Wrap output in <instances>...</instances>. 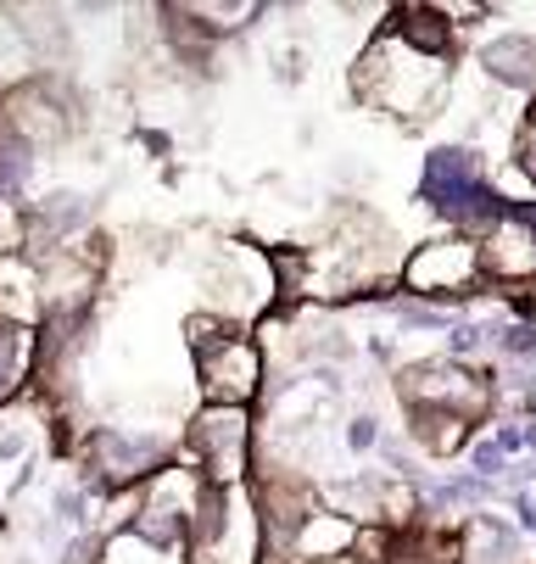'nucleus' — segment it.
Returning a JSON list of instances; mask_svg holds the SVG:
<instances>
[{
	"label": "nucleus",
	"instance_id": "nucleus-1",
	"mask_svg": "<svg viewBox=\"0 0 536 564\" xmlns=\"http://www.w3.org/2000/svg\"><path fill=\"white\" fill-rule=\"evenodd\" d=\"M441 62H447V56H425V51L403 45V40L386 29V34L363 51V62H358V73H352V90H358L369 107H386V112H397V118H425V112L441 101V90H447V67H441Z\"/></svg>",
	"mask_w": 536,
	"mask_h": 564
},
{
	"label": "nucleus",
	"instance_id": "nucleus-2",
	"mask_svg": "<svg viewBox=\"0 0 536 564\" xmlns=\"http://www.w3.org/2000/svg\"><path fill=\"white\" fill-rule=\"evenodd\" d=\"M419 202L436 207V213L452 218V224H497V218L508 213V202L492 196V185H486L481 151H470V145H441V151H430L425 180H419Z\"/></svg>",
	"mask_w": 536,
	"mask_h": 564
},
{
	"label": "nucleus",
	"instance_id": "nucleus-3",
	"mask_svg": "<svg viewBox=\"0 0 536 564\" xmlns=\"http://www.w3.org/2000/svg\"><path fill=\"white\" fill-rule=\"evenodd\" d=\"M190 347L201 364V386L212 409H247L263 386V352L241 330L218 325V318H190Z\"/></svg>",
	"mask_w": 536,
	"mask_h": 564
},
{
	"label": "nucleus",
	"instance_id": "nucleus-4",
	"mask_svg": "<svg viewBox=\"0 0 536 564\" xmlns=\"http://www.w3.org/2000/svg\"><path fill=\"white\" fill-rule=\"evenodd\" d=\"M397 391L408 397V409H414V414L430 409V414H458V420H470V425L492 409V386H486L475 369H464L458 358L403 369V375H397Z\"/></svg>",
	"mask_w": 536,
	"mask_h": 564
},
{
	"label": "nucleus",
	"instance_id": "nucleus-5",
	"mask_svg": "<svg viewBox=\"0 0 536 564\" xmlns=\"http://www.w3.org/2000/svg\"><path fill=\"white\" fill-rule=\"evenodd\" d=\"M481 280V247L475 240H425L403 263V285L414 296H470Z\"/></svg>",
	"mask_w": 536,
	"mask_h": 564
},
{
	"label": "nucleus",
	"instance_id": "nucleus-6",
	"mask_svg": "<svg viewBox=\"0 0 536 564\" xmlns=\"http://www.w3.org/2000/svg\"><path fill=\"white\" fill-rule=\"evenodd\" d=\"M190 442H196L207 475L223 487V480H241V475H247V458H252V420H247V409H207V414L196 420Z\"/></svg>",
	"mask_w": 536,
	"mask_h": 564
},
{
	"label": "nucleus",
	"instance_id": "nucleus-7",
	"mask_svg": "<svg viewBox=\"0 0 536 564\" xmlns=\"http://www.w3.org/2000/svg\"><path fill=\"white\" fill-rule=\"evenodd\" d=\"M481 274L503 280V285H525L536 280V218L530 213H503L481 247Z\"/></svg>",
	"mask_w": 536,
	"mask_h": 564
},
{
	"label": "nucleus",
	"instance_id": "nucleus-8",
	"mask_svg": "<svg viewBox=\"0 0 536 564\" xmlns=\"http://www.w3.org/2000/svg\"><path fill=\"white\" fill-rule=\"evenodd\" d=\"M163 458V442L157 436H123V431H101L96 436V464L112 475V480H134V475H151Z\"/></svg>",
	"mask_w": 536,
	"mask_h": 564
},
{
	"label": "nucleus",
	"instance_id": "nucleus-9",
	"mask_svg": "<svg viewBox=\"0 0 536 564\" xmlns=\"http://www.w3.org/2000/svg\"><path fill=\"white\" fill-rule=\"evenodd\" d=\"M481 62H486V73L497 78V85H508V90H530L536 85V40H525V34H497L481 51Z\"/></svg>",
	"mask_w": 536,
	"mask_h": 564
},
{
	"label": "nucleus",
	"instance_id": "nucleus-10",
	"mask_svg": "<svg viewBox=\"0 0 536 564\" xmlns=\"http://www.w3.org/2000/svg\"><path fill=\"white\" fill-rule=\"evenodd\" d=\"M347 547H358V525L347 514H308V525H302L296 536V553L302 558H341Z\"/></svg>",
	"mask_w": 536,
	"mask_h": 564
},
{
	"label": "nucleus",
	"instance_id": "nucleus-11",
	"mask_svg": "<svg viewBox=\"0 0 536 564\" xmlns=\"http://www.w3.org/2000/svg\"><path fill=\"white\" fill-rule=\"evenodd\" d=\"M464 542L458 536H436V531H419V536H392L386 558L380 564H458Z\"/></svg>",
	"mask_w": 536,
	"mask_h": 564
},
{
	"label": "nucleus",
	"instance_id": "nucleus-12",
	"mask_svg": "<svg viewBox=\"0 0 536 564\" xmlns=\"http://www.w3.org/2000/svg\"><path fill=\"white\" fill-rule=\"evenodd\" d=\"M403 45L425 51V56H447V23L430 12V7H403L397 12V29H392Z\"/></svg>",
	"mask_w": 536,
	"mask_h": 564
},
{
	"label": "nucleus",
	"instance_id": "nucleus-13",
	"mask_svg": "<svg viewBox=\"0 0 536 564\" xmlns=\"http://www.w3.org/2000/svg\"><path fill=\"white\" fill-rule=\"evenodd\" d=\"M85 196H45L34 213H29V229L40 235V240H62L67 229H79L85 224Z\"/></svg>",
	"mask_w": 536,
	"mask_h": 564
},
{
	"label": "nucleus",
	"instance_id": "nucleus-14",
	"mask_svg": "<svg viewBox=\"0 0 536 564\" xmlns=\"http://www.w3.org/2000/svg\"><path fill=\"white\" fill-rule=\"evenodd\" d=\"M179 553H185V547H163V542H145L140 531H123V536L107 542L101 564H185Z\"/></svg>",
	"mask_w": 536,
	"mask_h": 564
},
{
	"label": "nucleus",
	"instance_id": "nucleus-15",
	"mask_svg": "<svg viewBox=\"0 0 536 564\" xmlns=\"http://www.w3.org/2000/svg\"><path fill=\"white\" fill-rule=\"evenodd\" d=\"M414 436L430 447V453H458L470 442V420H458V414H430V409H419L414 414Z\"/></svg>",
	"mask_w": 536,
	"mask_h": 564
},
{
	"label": "nucleus",
	"instance_id": "nucleus-16",
	"mask_svg": "<svg viewBox=\"0 0 536 564\" xmlns=\"http://www.w3.org/2000/svg\"><path fill=\"white\" fill-rule=\"evenodd\" d=\"M258 12H263L258 0H229V7H218V0H212V7H185V18H207V29H212V34L241 29V23H252Z\"/></svg>",
	"mask_w": 536,
	"mask_h": 564
},
{
	"label": "nucleus",
	"instance_id": "nucleus-17",
	"mask_svg": "<svg viewBox=\"0 0 536 564\" xmlns=\"http://www.w3.org/2000/svg\"><path fill=\"white\" fill-rule=\"evenodd\" d=\"M23 364H29V336L12 330V325H0V397L23 380Z\"/></svg>",
	"mask_w": 536,
	"mask_h": 564
},
{
	"label": "nucleus",
	"instance_id": "nucleus-18",
	"mask_svg": "<svg viewBox=\"0 0 536 564\" xmlns=\"http://www.w3.org/2000/svg\"><path fill=\"white\" fill-rule=\"evenodd\" d=\"M475 542H481V553H492V564H503V558H514V531L497 520V514H481L475 520Z\"/></svg>",
	"mask_w": 536,
	"mask_h": 564
},
{
	"label": "nucleus",
	"instance_id": "nucleus-19",
	"mask_svg": "<svg viewBox=\"0 0 536 564\" xmlns=\"http://www.w3.org/2000/svg\"><path fill=\"white\" fill-rule=\"evenodd\" d=\"M514 156H519L525 180L536 185V107H530V112H525V123H519V151H514Z\"/></svg>",
	"mask_w": 536,
	"mask_h": 564
},
{
	"label": "nucleus",
	"instance_id": "nucleus-20",
	"mask_svg": "<svg viewBox=\"0 0 536 564\" xmlns=\"http://www.w3.org/2000/svg\"><path fill=\"white\" fill-rule=\"evenodd\" d=\"M503 469H508V453H503L497 442H481V447H475V475H481V480H497Z\"/></svg>",
	"mask_w": 536,
	"mask_h": 564
},
{
	"label": "nucleus",
	"instance_id": "nucleus-21",
	"mask_svg": "<svg viewBox=\"0 0 536 564\" xmlns=\"http://www.w3.org/2000/svg\"><path fill=\"white\" fill-rule=\"evenodd\" d=\"M481 336H486L481 325H452V330H447V352H452V358H470V352L481 347Z\"/></svg>",
	"mask_w": 536,
	"mask_h": 564
},
{
	"label": "nucleus",
	"instance_id": "nucleus-22",
	"mask_svg": "<svg viewBox=\"0 0 536 564\" xmlns=\"http://www.w3.org/2000/svg\"><path fill=\"white\" fill-rule=\"evenodd\" d=\"M503 352H536V325H508L503 330Z\"/></svg>",
	"mask_w": 536,
	"mask_h": 564
},
{
	"label": "nucleus",
	"instance_id": "nucleus-23",
	"mask_svg": "<svg viewBox=\"0 0 536 564\" xmlns=\"http://www.w3.org/2000/svg\"><path fill=\"white\" fill-rule=\"evenodd\" d=\"M403 325H414V330H441L447 318H441V313H430V307H403Z\"/></svg>",
	"mask_w": 536,
	"mask_h": 564
},
{
	"label": "nucleus",
	"instance_id": "nucleus-24",
	"mask_svg": "<svg viewBox=\"0 0 536 564\" xmlns=\"http://www.w3.org/2000/svg\"><path fill=\"white\" fill-rule=\"evenodd\" d=\"M374 436H380V431H374V420H369V414L347 425V442H352V447H374Z\"/></svg>",
	"mask_w": 536,
	"mask_h": 564
},
{
	"label": "nucleus",
	"instance_id": "nucleus-25",
	"mask_svg": "<svg viewBox=\"0 0 536 564\" xmlns=\"http://www.w3.org/2000/svg\"><path fill=\"white\" fill-rule=\"evenodd\" d=\"M497 447H503V453H514V447H525V431H514V425H503V431H497Z\"/></svg>",
	"mask_w": 536,
	"mask_h": 564
},
{
	"label": "nucleus",
	"instance_id": "nucleus-26",
	"mask_svg": "<svg viewBox=\"0 0 536 564\" xmlns=\"http://www.w3.org/2000/svg\"><path fill=\"white\" fill-rule=\"evenodd\" d=\"M519 525L536 531V503H530V498H519Z\"/></svg>",
	"mask_w": 536,
	"mask_h": 564
},
{
	"label": "nucleus",
	"instance_id": "nucleus-27",
	"mask_svg": "<svg viewBox=\"0 0 536 564\" xmlns=\"http://www.w3.org/2000/svg\"><path fill=\"white\" fill-rule=\"evenodd\" d=\"M525 442H530V447H536V425H530V431H525Z\"/></svg>",
	"mask_w": 536,
	"mask_h": 564
}]
</instances>
